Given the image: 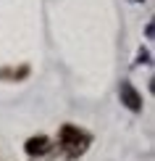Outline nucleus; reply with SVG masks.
<instances>
[{
    "label": "nucleus",
    "instance_id": "nucleus-1",
    "mask_svg": "<svg viewBox=\"0 0 155 161\" xmlns=\"http://www.w3.org/2000/svg\"><path fill=\"white\" fill-rule=\"evenodd\" d=\"M58 143H60V151H63L69 158H76V156H82V153L87 151L90 135L82 132L79 127H74V124H63L60 127V135H58Z\"/></svg>",
    "mask_w": 155,
    "mask_h": 161
},
{
    "label": "nucleus",
    "instance_id": "nucleus-2",
    "mask_svg": "<svg viewBox=\"0 0 155 161\" xmlns=\"http://www.w3.org/2000/svg\"><path fill=\"white\" fill-rule=\"evenodd\" d=\"M118 95H121V103H124L126 108H132V111H139V108H142V95L134 90L132 82H121Z\"/></svg>",
    "mask_w": 155,
    "mask_h": 161
},
{
    "label": "nucleus",
    "instance_id": "nucleus-3",
    "mask_svg": "<svg viewBox=\"0 0 155 161\" xmlns=\"http://www.w3.org/2000/svg\"><path fill=\"white\" fill-rule=\"evenodd\" d=\"M50 148H53V145H50V140L45 137V135L29 137V140H26V145H24V151L29 153V156H42V153H48Z\"/></svg>",
    "mask_w": 155,
    "mask_h": 161
}]
</instances>
